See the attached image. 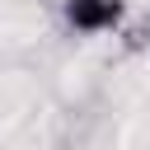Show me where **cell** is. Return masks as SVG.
<instances>
[{
  "label": "cell",
  "mask_w": 150,
  "mask_h": 150,
  "mask_svg": "<svg viewBox=\"0 0 150 150\" xmlns=\"http://www.w3.org/2000/svg\"><path fill=\"white\" fill-rule=\"evenodd\" d=\"M122 14H127V0H61V19L70 23V33H84V38L112 33Z\"/></svg>",
  "instance_id": "cell-1"
}]
</instances>
